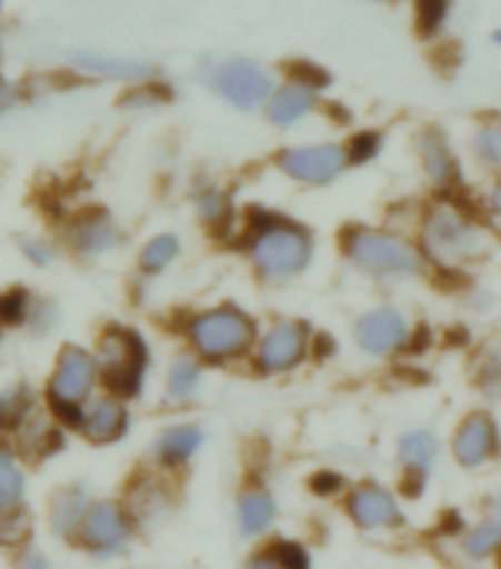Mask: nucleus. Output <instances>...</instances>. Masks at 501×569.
<instances>
[{"label":"nucleus","mask_w":501,"mask_h":569,"mask_svg":"<svg viewBox=\"0 0 501 569\" xmlns=\"http://www.w3.org/2000/svg\"><path fill=\"white\" fill-rule=\"evenodd\" d=\"M18 569H51V567H48V561H44V555L27 552V555H21Z\"/></svg>","instance_id":"58836bf2"},{"label":"nucleus","mask_w":501,"mask_h":569,"mask_svg":"<svg viewBox=\"0 0 501 569\" xmlns=\"http://www.w3.org/2000/svg\"><path fill=\"white\" fill-rule=\"evenodd\" d=\"M487 230L467 207H460L454 198H442L425 207L419 219V248L428 263L437 266H463L472 263L487 251Z\"/></svg>","instance_id":"7ed1b4c3"},{"label":"nucleus","mask_w":501,"mask_h":569,"mask_svg":"<svg viewBox=\"0 0 501 569\" xmlns=\"http://www.w3.org/2000/svg\"><path fill=\"white\" fill-rule=\"evenodd\" d=\"M130 428V413L128 405L121 396H98V399L89 401V408L83 410L80 417V433L92 446H112L119 442Z\"/></svg>","instance_id":"dca6fc26"},{"label":"nucleus","mask_w":501,"mask_h":569,"mask_svg":"<svg viewBox=\"0 0 501 569\" xmlns=\"http://www.w3.org/2000/svg\"><path fill=\"white\" fill-rule=\"evenodd\" d=\"M495 137H499V153H501V121H495Z\"/></svg>","instance_id":"79ce46f5"},{"label":"nucleus","mask_w":501,"mask_h":569,"mask_svg":"<svg viewBox=\"0 0 501 569\" xmlns=\"http://www.w3.org/2000/svg\"><path fill=\"white\" fill-rule=\"evenodd\" d=\"M24 469L16 460V455L0 446V513H12V510H21V501H24Z\"/></svg>","instance_id":"393cba45"},{"label":"nucleus","mask_w":501,"mask_h":569,"mask_svg":"<svg viewBox=\"0 0 501 569\" xmlns=\"http://www.w3.org/2000/svg\"><path fill=\"white\" fill-rule=\"evenodd\" d=\"M89 496L83 490H77V487H69V490H62L57 493L51 505V528L60 537H77L80 526H83L86 510H89Z\"/></svg>","instance_id":"5701e85b"},{"label":"nucleus","mask_w":501,"mask_h":569,"mask_svg":"<svg viewBox=\"0 0 501 569\" xmlns=\"http://www.w3.org/2000/svg\"><path fill=\"white\" fill-rule=\"evenodd\" d=\"M74 66L89 71V74L116 77V80H144V77L151 74V69L144 62L107 57V53H74Z\"/></svg>","instance_id":"b1692460"},{"label":"nucleus","mask_w":501,"mask_h":569,"mask_svg":"<svg viewBox=\"0 0 501 569\" xmlns=\"http://www.w3.org/2000/svg\"><path fill=\"white\" fill-rule=\"evenodd\" d=\"M478 383H481V390L490 392L493 399L501 396V357L493 355V360H487L481 366V372H478Z\"/></svg>","instance_id":"72a5a7b5"},{"label":"nucleus","mask_w":501,"mask_h":569,"mask_svg":"<svg viewBox=\"0 0 501 569\" xmlns=\"http://www.w3.org/2000/svg\"><path fill=\"white\" fill-rule=\"evenodd\" d=\"M196 210L201 216V221L210 224L213 230H224L230 224V219H233V204H230V198L219 187L201 189L196 196Z\"/></svg>","instance_id":"cd10ccee"},{"label":"nucleus","mask_w":501,"mask_h":569,"mask_svg":"<svg viewBox=\"0 0 501 569\" xmlns=\"http://www.w3.org/2000/svg\"><path fill=\"white\" fill-rule=\"evenodd\" d=\"M178 257L180 239L174 237V233H157V237L148 239L142 246V251H139V269H142V274L157 278V274H162L166 269H171Z\"/></svg>","instance_id":"a878e982"},{"label":"nucleus","mask_w":501,"mask_h":569,"mask_svg":"<svg viewBox=\"0 0 501 569\" xmlns=\"http://www.w3.org/2000/svg\"><path fill=\"white\" fill-rule=\"evenodd\" d=\"M310 351H313V333L307 322L281 316L257 337L251 363L260 375H287L295 372L298 366H304Z\"/></svg>","instance_id":"6e6552de"},{"label":"nucleus","mask_w":501,"mask_h":569,"mask_svg":"<svg viewBox=\"0 0 501 569\" xmlns=\"http://www.w3.org/2000/svg\"><path fill=\"white\" fill-rule=\"evenodd\" d=\"M349 144V153H351V166H365L369 160H374L378 157V151H381V133H358V137L351 139Z\"/></svg>","instance_id":"473e14b6"},{"label":"nucleus","mask_w":501,"mask_h":569,"mask_svg":"<svg viewBox=\"0 0 501 569\" xmlns=\"http://www.w3.org/2000/svg\"><path fill=\"white\" fill-rule=\"evenodd\" d=\"M342 257L354 272L381 283L413 281L428 269L419 242L399 230L369 228V224H354L342 233Z\"/></svg>","instance_id":"f03ea898"},{"label":"nucleus","mask_w":501,"mask_h":569,"mask_svg":"<svg viewBox=\"0 0 501 569\" xmlns=\"http://www.w3.org/2000/svg\"><path fill=\"white\" fill-rule=\"evenodd\" d=\"M440 437L431 428H410L395 442V458H399V467L404 469V476L425 481L433 467H437V460H440Z\"/></svg>","instance_id":"a211bd4d"},{"label":"nucleus","mask_w":501,"mask_h":569,"mask_svg":"<svg viewBox=\"0 0 501 569\" xmlns=\"http://www.w3.org/2000/svg\"><path fill=\"white\" fill-rule=\"evenodd\" d=\"M133 528H137V519L124 505L92 501L77 537L86 552H92L94 558H116L133 543Z\"/></svg>","instance_id":"9d476101"},{"label":"nucleus","mask_w":501,"mask_h":569,"mask_svg":"<svg viewBox=\"0 0 501 569\" xmlns=\"http://www.w3.org/2000/svg\"><path fill=\"white\" fill-rule=\"evenodd\" d=\"M501 455V428L487 410H472L451 433V458L460 469L478 472Z\"/></svg>","instance_id":"ddd939ff"},{"label":"nucleus","mask_w":501,"mask_h":569,"mask_svg":"<svg viewBox=\"0 0 501 569\" xmlns=\"http://www.w3.org/2000/svg\"><path fill=\"white\" fill-rule=\"evenodd\" d=\"M94 360H98L101 381L110 387L112 396H121V399L139 396L144 372H148V342L133 328L110 325L98 340Z\"/></svg>","instance_id":"39448f33"},{"label":"nucleus","mask_w":501,"mask_h":569,"mask_svg":"<svg viewBox=\"0 0 501 569\" xmlns=\"http://www.w3.org/2000/svg\"><path fill=\"white\" fill-rule=\"evenodd\" d=\"M460 569H481L478 563H467V567H460Z\"/></svg>","instance_id":"c03bdc74"},{"label":"nucleus","mask_w":501,"mask_h":569,"mask_svg":"<svg viewBox=\"0 0 501 569\" xmlns=\"http://www.w3.org/2000/svg\"><path fill=\"white\" fill-rule=\"evenodd\" d=\"M201 383H204V360L196 351L171 357L169 372H166V399L171 405H187L196 399Z\"/></svg>","instance_id":"412c9836"},{"label":"nucleus","mask_w":501,"mask_h":569,"mask_svg":"<svg viewBox=\"0 0 501 569\" xmlns=\"http://www.w3.org/2000/svg\"><path fill=\"white\" fill-rule=\"evenodd\" d=\"M0 328H3V322H0Z\"/></svg>","instance_id":"a18cd8bd"},{"label":"nucleus","mask_w":501,"mask_h":569,"mask_svg":"<svg viewBox=\"0 0 501 569\" xmlns=\"http://www.w3.org/2000/svg\"><path fill=\"white\" fill-rule=\"evenodd\" d=\"M274 166L283 178L301 187H331L351 166V153L345 142H310L289 144L274 153Z\"/></svg>","instance_id":"0eeeda50"},{"label":"nucleus","mask_w":501,"mask_h":569,"mask_svg":"<svg viewBox=\"0 0 501 569\" xmlns=\"http://www.w3.org/2000/svg\"><path fill=\"white\" fill-rule=\"evenodd\" d=\"M417 160L422 166V174L437 192H454L463 183V171L454 148L449 144L445 133L440 130H422L417 137Z\"/></svg>","instance_id":"4468645a"},{"label":"nucleus","mask_w":501,"mask_h":569,"mask_svg":"<svg viewBox=\"0 0 501 569\" xmlns=\"http://www.w3.org/2000/svg\"><path fill=\"white\" fill-rule=\"evenodd\" d=\"M310 487H313L319 496H337L342 490V476L340 472H333V469H322L319 476H313Z\"/></svg>","instance_id":"f704fd0d"},{"label":"nucleus","mask_w":501,"mask_h":569,"mask_svg":"<svg viewBox=\"0 0 501 569\" xmlns=\"http://www.w3.org/2000/svg\"><path fill=\"white\" fill-rule=\"evenodd\" d=\"M24 251H27V257H30V260H33V263H48V260H51V254H48V246H44V242H24Z\"/></svg>","instance_id":"4c0bfd02"},{"label":"nucleus","mask_w":501,"mask_h":569,"mask_svg":"<svg viewBox=\"0 0 501 569\" xmlns=\"http://www.w3.org/2000/svg\"><path fill=\"white\" fill-rule=\"evenodd\" d=\"M237 531L246 540L265 537L278 522V499L263 485H248L237 496Z\"/></svg>","instance_id":"f3484780"},{"label":"nucleus","mask_w":501,"mask_h":569,"mask_svg":"<svg viewBox=\"0 0 501 569\" xmlns=\"http://www.w3.org/2000/svg\"><path fill=\"white\" fill-rule=\"evenodd\" d=\"M242 569H283L281 561L274 558V552L269 549V546H263V549H257L251 558L246 561V567Z\"/></svg>","instance_id":"c9c22d12"},{"label":"nucleus","mask_w":501,"mask_h":569,"mask_svg":"<svg viewBox=\"0 0 501 569\" xmlns=\"http://www.w3.org/2000/svg\"><path fill=\"white\" fill-rule=\"evenodd\" d=\"M128 510L133 513V519L160 517V513H166V510H169V496H166V490H162L160 485L148 481V485L137 487V490L130 493Z\"/></svg>","instance_id":"c85d7f7f"},{"label":"nucleus","mask_w":501,"mask_h":569,"mask_svg":"<svg viewBox=\"0 0 501 569\" xmlns=\"http://www.w3.org/2000/svg\"><path fill=\"white\" fill-rule=\"evenodd\" d=\"M204 431L198 426H171L153 440V458L166 469L187 467L204 446Z\"/></svg>","instance_id":"aec40b11"},{"label":"nucleus","mask_w":501,"mask_h":569,"mask_svg":"<svg viewBox=\"0 0 501 569\" xmlns=\"http://www.w3.org/2000/svg\"><path fill=\"white\" fill-rule=\"evenodd\" d=\"M469 151L475 157L478 166L484 169H501V153H499V137H495V121L493 124H484L472 133V142H469Z\"/></svg>","instance_id":"c756f323"},{"label":"nucleus","mask_w":501,"mask_h":569,"mask_svg":"<svg viewBox=\"0 0 501 569\" xmlns=\"http://www.w3.org/2000/svg\"><path fill=\"white\" fill-rule=\"evenodd\" d=\"M319 92H322L319 86L292 74L287 83L274 89L272 101L265 103V119L272 121L274 128H295L307 116L315 112V107H319Z\"/></svg>","instance_id":"2eb2a0df"},{"label":"nucleus","mask_w":501,"mask_h":569,"mask_svg":"<svg viewBox=\"0 0 501 569\" xmlns=\"http://www.w3.org/2000/svg\"><path fill=\"white\" fill-rule=\"evenodd\" d=\"M417 16L422 33H437L449 16V0H417Z\"/></svg>","instance_id":"2f4dec72"},{"label":"nucleus","mask_w":501,"mask_h":569,"mask_svg":"<svg viewBox=\"0 0 501 569\" xmlns=\"http://www.w3.org/2000/svg\"><path fill=\"white\" fill-rule=\"evenodd\" d=\"M33 396L27 383L9 381L0 387V428H21L30 419Z\"/></svg>","instance_id":"bb28decb"},{"label":"nucleus","mask_w":501,"mask_h":569,"mask_svg":"<svg viewBox=\"0 0 501 569\" xmlns=\"http://www.w3.org/2000/svg\"><path fill=\"white\" fill-rule=\"evenodd\" d=\"M484 517L495 519V522H501V490H495L490 499H487V513Z\"/></svg>","instance_id":"ea45409f"},{"label":"nucleus","mask_w":501,"mask_h":569,"mask_svg":"<svg viewBox=\"0 0 501 569\" xmlns=\"http://www.w3.org/2000/svg\"><path fill=\"white\" fill-rule=\"evenodd\" d=\"M495 569H501V552L495 555Z\"/></svg>","instance_id":"37998d69"},{"label":"nucleus","mask_w":501,"mask_h":569,"mask_svg":"<svg viewBox=\"0 0 501 569\" xmlns=\"http://www.w3.org/2000/svg\"><path fill=\"white\" fill-rule=\"evenodd\" d=\"M248 263L263 283L283 287L298 281L313 266L315 239L310 228L281 216H263L248 228Z\"/></svg>","instance_id":"f257e3e1"},{"label":"nucleus","mask_w":501,"mask_h":569,"mask_svg":"<svg viewBox=\"0 0 501 569\" xmlns=\"http://www.w3.org/2000/svg\"><path fill=\"white\" fill-rule=\"evenodd\" d=\"M12 103H16V89H12V86L3 83V80H0V112L9 110Z\"/></svg>","instance_id":"a19ab883"},{"label":"nucleus","mask_w":501,"mask_h":569,"mask_svg":"<svg viewBox=\"0 0 501 569\" xmlns=\"http://www.w3.org/2000/svg\"><path fill=\"white\" fill-rule=\"evenodd\" d=\"M354 342L365 357L390 360L410 349L413 342V322L410 316L395 305H378L365 310L354 322Z\"/></svg>","instance_id":"1a4fd4ad"},{"label":"nucleus","mask_w":501,"mask_h":569,"mask_svg":"<svg viewBox=\"0 0 501 569\" xmlns=\"http://www.w3.org/2000/svg\"><path fill=\"white\" fill-rule=\"evenodd\" d=\"M484 207H487V213L493 216L495 221H501V174L493 180V187H490V192H487Z\"/></svg>","instance_id":"e433bc0d"},{"label":"nucleus","mask_w":501,"mask_h":569,"mask_svg":"<svg viewBox=\"0 0 501 569\" xmlns=\"http://www.w3.org/2000/svg\"><path fill=\"white\" fill-rule=\"evenodd\" d=\"M213 92H219L230 107L242 112H254L272 101L274 77L254 60H228L219 62L210 74Z\"/></svg>","instance_id":"9b49d317"},{"label":"nucleus","mask_w":501,"mask_h":569,"mask_svg":"<svg viewBox=\"0 0 501 569\" xmlns=\"http://www.w3.org/2000/svg\"><path fill=\"white\" fill-rule=\"evenodd\" d=\"M98 381H101V372H98L94 355H89L80 346H66L53 363L51 383H48V399H51L53 413L66 422L80 426L83 410L94 399Z\"/></svg>","instance_id":"423d86ee"},{"label":"nucleus","mask_w":501,"mask_h":569,"mask_svg":"<svg viewBox=\"0 0 501 569\" xmlns=\"http://www.w3.org/2000/svg\"><path fill=\"white\" fill-rule=\"evenodd\" d=\"M189 351H196L204 363H233L251 357L257 346V319L239 305H216L198 310L187 319Z\"/></svg>","instance_id":"20e7f679"},{"label":"nucleus","mask_w":501,"mask_h":569,"mask_svg":"<svg viewBox=\"0 0 501 569\" xmlns=\"http://www.w3.org/2000/svg\"><path fill=\"white\" fill-rule=\"evenodd\" d=\"M269 549L283 569H313V555L298 540H274V543H269Z\"/></svg>","instance_id":"7c9ffc66"},{"label":"nucleus","mask_w":501,"mask_h":569,"mask_svg":"<svg viewBox=\"0 0 501 569\" xmlns=\"http://www.w3.org/2000/svg\"><path fill=\"white\" fill-rule=\"evenodd\" d=\"M345 517L360 531H399L408 526L399 496L378 481H360L345 493Z\"/></svg>","instance_id":"f8f14e48"},{"label":"nucleus","mask_w":501,"mask_h":569,"mask_svg":"<svg viewBox=\"0 0 501 569\" xmlns=\"http://www.w3.org/2000/svg\"><path fill=\"white\" fill-rule=\"evenodd\" d=\"M119 224L107 213H86L71 224V246L83 257H101L119 246Z\"/></svg>","instance_id":"6ab92c4d"},{"label":"nucleus","mask_w":501,"mask_h":569,"mask_svg":"<svg viewBox=\"0 0 501 569\" xmlns=\"http://www.w3.org/2000/svg\"><path fill=\"white\" fill-rule=\"evenodd\" d=\"M460 555L467 558L469 563H481L490 561L501 552V522L484 517L478 519L475 526H467L458 537Z\"/></svg>","instance_id":"4be33fe9"}]
</instances>
